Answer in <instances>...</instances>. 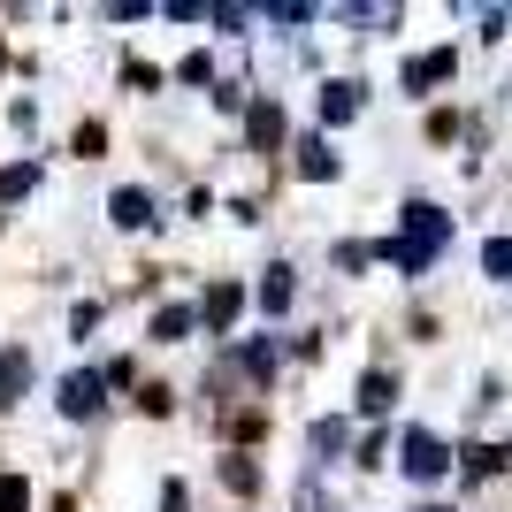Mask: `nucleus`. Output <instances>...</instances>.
Listing matches in <instances>:
<instances>
[{
	"label": "nucleus",
	"mask_w": 512,
	"mask_h": 512,
	"mask_svg": "<svg viewBox=\"0 0 512 512\" xmlns=\"http://www.w3.org/2000/svg\"><path fill=\"white\" fill-rule=\"evenodd\" d=\"M260 306H268V314H283V306H291V268H268V276H260Z\"/></svg>",
	"instance_id": "12"
},
{
	"label": "nucleus",
	"mask_w": 512,
	"mask_h": 512,
	"mask_svg": "<svg viewBox=\"0 0 512 512\" xmlns=\"http://www.w3.org/2000/svg\"><path fill=\"white\" fill-rule=\"evenodd\" d=\"M138 406H146V413H153V421H161V413H169V406H176V390H169V383H146V398H138Z\"/></svg>",
	"instance_id": "19"
},
{
	"label": "nucleus",
	"mask_w": 512,
	"mask_h": 512,
	"mask_svg": "<svg viewBox=\"0 0 512 512\" xmlns=\"http://www.w3.org/2000/svg\"><path fill=\"white\" fill-rule=\"evenodd\" d=\"M107 214H115V230H146V222H153V199L138 192V184H123V192L107 199Z\"/></svg>",
	"instance_id": "5"
},
{
	"label": "nucleus",
	"mask_w": 512,
	"mask_h": 512,
	"mask_svg": "<svg viewBox=\"0 0 512 512\" xmlns=\"http://www.w3.org/2000/svg\"><path fill=\"white\" fill-rule=\"evenodd\" d=\"M497 467H512L505 444H474V451H467V474H497Z\"/></svg>",
	"instance_id": "15"
},
{
	"label": "nucleus",
	"mask_w": 512,
	"mask_h": 512,
	"mask_svg": "<svg viewBox=\"0 0 512 512\" xmlns=\"http://www.w3.org/2000/svg\"><path fill=\"white\" fill-rule=\"evenodd\" d=\"M321 115H329V123H352V115H360V85H329L321 92Z\"/></svg>",
	"instance_id": "11"
},
{
	"label": "nucleus",
	"mask_w": 512,
	"mask_h": 512,
	"mask_svg": "<svg viewBox=\"0 0 512 512\" xmlns=\"http://www.w3.org/2000/svg\"><path fill=\"white\" fill-rule=\"evenodd\" d=\"M31 184H39V169H31V161H16V169H0V199H23Z\"/></svg>",
	"instance_id": "16"
},
{
	"label": "nucleus",
	"mask_w": 512,
	"mask_h": 512,
	"mask_svg": "<svg viewBox=\"0 0 512 512\" xmlns=\"http://www.w3.org/2000/svg\"><path fill=\"white\" fill-rule=\"evenodd\" d=\"M444 467H451L444 436H428V428H406V474H413V482H436Z\"/></svg>",
	"instance_id": "2"
},
{
	"label": "nucleus",
	"mask_w": 512,
	"mask_h": 512,
	"mask_svg": "<svg viewBox=\"0 0 512 512\" xmlns=\"http://www.w3.org/2000/svg\"><path fill=\"white\" fill-rule=\"evenodd\" d=\"M0 512H31V490H23V474H0Z\"/></svg>",
	"instance_id": "17"
},
{
	"label": "nucleus",
	"mask_w": 512,
	"mask_h": 512,
	"mask_svg": "<svg viewBox=\"0 0 512 512\" xmlns=\"http://www.w3.org/2000/svg\"><path fill=\"white\" fill-rule=\"evenodd\" d=\"M421 512H444V505H421Z\"/></svg>",
	"instance_id": "21"
},
{
	"label": "nucleus",
	"mask_w": 512,
	"mask_h": 512,
	"mask_svg": "<svg viewBox=\"0 0 512 512\" xmlns=\"http://www.w3.org/2000/svg\"><path fill=\"white\" fill-rule=\"evenodd\" d=\"M390 398H398V383H390L383 367H375V375H360V413H390Z\"/></svg>",
	"instance_id": "10"
},
{
	"label": "nucleus",
	"mask_w": 512,
	"mask_h": 512,
	"mask_svg": "<svg viewBox=\"0 0 512 512\" xmlns=\"http://www.w3.org/2000/svg\"><path fill=\"white\" fill-rule=\"evenodd\" d=\"M451 77V46H436V54H421V62H406V92H428Z\"/></svg>",
	"instance_id": "7"
},
{
	"label": "nucleus",
	"mask_w": 512,
	"mask_h": 512,
	"mask_svg": "<svg viewBox=\"0 0 512 512\" xmlns=\"http://www.w3.org/2000/svg\"><path fill=\"white\" fill-rule=\"evenodd\" d=\"M23 390H31V352L8 344V352H0V406H16Z\"/></svg>",
	"instance_id": "4"
},
{
	"label": "nucleus",
	"mask_w": 512,
	"mask_h": 512,
	"mask_svg": "<svg viewBox=\"0 0 512 512\" xmlns=\"http://www.w3.org/2000/svg\"><path fill=\"white\" fill-rule=\"evenodd\" d=\"M100 406H107V383H100V375H69V383H62V413H69V421H92Z\"/></svg>",
	"instance_id": "3"
},
{
	"label": "nucleus",
	"mask_w": 512,
	"mask_h": 512,
	"mask_svg": "<svg viewBox=\"0 0 512 512\" xmlns=\"http://www.w3.org/2000/svg\"><path fill=\"white\" fill-rule=\"evenodd\" d=\"M161 512H192V497H184V482H161Z\"/></svg>",
	"instance_id": "20"
},
{
	"label": "nucleus",
	"mask_w": 512,
	"mask_h": 512,
	"mask_svg": "<svg viewBox=\"0 0 512 512\" xmlns=\"http://www.w3.org/2000/svg\"><path fill=\"white\" fill-rule=\"evenodd\" d=\"M482 268H490V276H512V237H490V245H482Z\"/></svg>",
	"instance_id": "18"
},
{
	"label": "nucleus",
	"mask_w": 512,
	"mask_h": 512,
	"mask_svg": "<svg viewBox=\"0 0 512 512\" xmlns=\"http://www.w3.org/2000/svg\"><path fill=\"white\" fill-rule=\"evenodd\" d=\"M192 329H199L192 306H161V314H153V337H161V344H184Z\"/></svg>",
	"instance_id": "9"
},
{
	"label": "nucleus",
	"mask_w": 512,
	"mask_h": 512,
	"mask_svg": "<svg viewBox=\"0 0 512 512\" xmlns=\"http://www.w3.org/2000/svg\"><path fill=\"white\" fill-rule=\"evenodd\" d=\"M222 482H230L237 497H253L260 490V467H253V459H222Z\"/></svg>",
	"instance_id": "14"
},
{
	"label": "nucleus",
	"mask_w": 512,
	"mask_h": 512,
	"mask_svg": "<svg viewBox=\"0 0 512 512\" xmlns=\"http://www.w3.org/2000/svg\"><path fill=\"white\" fill-rule=\"evenodd\" d=\"M299 176H314V184H321V176H337V153L321 146V138H306V146H299Z\"/></svg>",
	"instance_id": "13"
},
{
	"label": "nucleus",
	"mask_w": 512,
	"mask_h": 512,
	"mask_svg": "<svg viewBox=\"0 0 512 512\" xmlns=\"http://www.w3.org/2000/svg\"><path fill=\"white\" fill-rule=\"evenodd\" d=\"M444 237H451V214H444V207H428V199H413V207H406V237H398V245H383V253L398 260L406 276H421L428 260L444 253Z\"/></svg>",
	"instance_id": "1"
},
{
	"label": "nucleus",
	"mask_w": 512,
	"mask_h": 512,
	"mask_svg": "<svg viewBox=\"0 0 512 512\" xmlns=\"http://www.w3.org/2000/svg\"><path fill=\"white\" fill-rule=\"evenodd\" d=\"M237 306H245V283H214V291H207V306H199V321H207V329H230V321H237Z\"/></svg>",
	"instance_id": "6"
},
{
	"label": "nucleus",
	"mask_w": 512,
	"mask_h": 512,
	"mask_svg": "<svg viewBox=\"0 0 512 512\" xmlns=\"http://www.w3.org/2000/svg\"><path fill=\"white\" fill-rule=\"evenodd\" d=\"M245 138H253L260 153L283 146V107H276V100H260V107H253V123H245Z\"/></svg>",
	"instance_id": "8"
}]
</instances>
